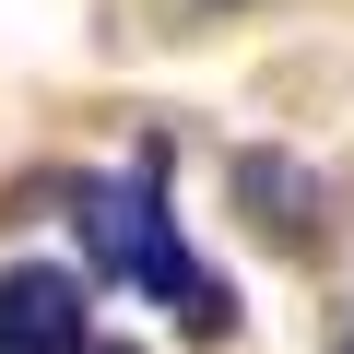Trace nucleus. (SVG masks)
<instances>
[{"instance_id":"obj_1","label":"nucleus","mask_w":354,"mask_h":354,"mask_svg":"<svg viewBox=\"0 0 354 354\" xmlns=\"http://www.w3.org/2000/svg\"><path fill=\"white\" fill-rule=\"evenodd\" d=\"M71 225H83V272L142 283L153 307H177L189 342H225L236 330V283L177 236V213H165V153H130L118 177H83V189H71Z\"/></svg>"},{"instance_id":"obj_2","label":"nucleus","mask_w":354,"mask_h":354,"mask_svg":"<svg viewBox=\"0 0 354 354\" xmlns=\"http://www.w3.org/2000/svg\"><path fill=\"white\" fill-rule=\"evenodd\" d=\"M83 307H95L83 272H59V260H12V272H0V354H83V342H95Z\"/></svg>"},{"instance_id":"obj_3","label":"nucleus","mask_w":354,"mask_h":354,"mask_svg":"<svg viewBox=\"0 0 354 354\" xmlns=\"http://www.w3.org/2000/svg\"><path fill=\"white\" fill-rule=\"evenodd\" d=\"M83 354H118V342H83Z\"/></svg>"},{"instance_id":"obj_4","label":"nucleus","mask_w":354,"mask_h":354,"mask_svg":"<svg viewBox=\"0 0 354 354\" xmlns=\"http://www.w3.org/2000/svg\"><path fill=\"white\" fill-rule=\"evenodd\" d=\"M342 354H354V330H342Z\"/></svg>"}]
</instances>
